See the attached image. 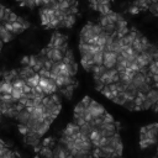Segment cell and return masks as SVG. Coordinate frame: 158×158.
<instances>
[{
	"label": "cell",
	"instance_id": "obj_1",
	"mask_svg": "<svg viewBox=\"0 0 158 158\" xmlns=\"http://www.w3.org/2000/svg\"><path fill=\"white\" fill-rule=\"evenodd\" d=\"M158 144V122H153L141 127L139 130V147L142 149Z\"/></svg>",
	"mask_w": 158,
	"mask_h": 158
},
{
	"label": "cell",
	"instance_id": "obj_2",
	"mask_svg": "<svg viewBox=\"0 0 158 158\" xmlns=\"http://www.w3.org/2000/svg\"><path fill=\"white\" fill-rule=\"evenodd\" d=\"M1 25L5 26V28L9 32H11L12 35H15V36L21 33V32H23L27 27H30V23L27 21H25L22 17H19V20L16 22H4Z\"/></svg>",
	"mask_w": 158,
	"mask_h": 158
},
{
	"label": "cell",
	"instance_id": "obj_3",
	"mask_svg": "<svg viewBox=\"0 0 158 158\" xmlns=\"http://www.w3.org/2000/svg\"><path fill=\"white\" fill-rule=\"evenodd\" d=\"M49 47H53V48H59L62 49L64 53L68 52V46H67V36H64L63 33L60 32H54L51 37V41L48 43Z\"/></svg>",
	"mask_w": 158,
	"mask_h": 158
},
{
	"label": "cell",
	"instance_id": "obj_4",
	"mask_svg": "<svg viewBox=\"0 0 158 158\" xmlns=\"http://www.w3.org/2000/svg\"><path fill=\"white\" fill-rule=\"evenodd\" d=\"M117 59H118L117 53L105 51V53H104V67L106 69H114L117 64Z\"/></svg>",
	"mask_w": 158,
	"mask_h": 158
},
{
	"label": "cell",
	"instance_id": "obj_5",
	"mask_svg": "<svg viewBox=\"0 0 158 158\" xmlns=\"http://www.w3.org/2000/svg\"><path fill=\"white\" fill-rule=\"evenodd\" d=\"M88 112L93 116V118H98V117L104 116V115H105V112H106V110L104 109V106H102V105H100L99 102H96V101L91 100L90 105L88 106Z\"/></svg>",
	"mask_w": 158,
	"mask_h": 158
},
{
	"label": "cell",
	"instance_id": "obj_6",
	"mask_svg": "<svg viewBox=\"0 0 158 158\" xmlns=\"http://www.w3.org/2000/svg\"><path fill=\"white\" fill-rule=\"evenodd\" d=\"M110 2L109 1H91L90 2V6L95 10V11H99L100 15H106L109 12H111L112 10L110 9Z\"/></svg>",
	"mask_w": 158,
	"mask_h": 158
},
{
	"label": "cell",
	"instance_id": "obj_7",
	"mask_svg": "<svg viewBox=\"0 0 158 158\" xmlns=\"http://www.w3.org/2000/svg\"><path fill=\"white\" fill-rule=\"evenodd\" d=\"M0 36H1V46H4V43H7V42L12 41L14 37H15V35L9 32L5 28V26H2V25H0Z\"/></svg>",
	"mask_w": 158,
	"mask_h": 158
},
{
	"label": "cell",
	"instance_id": "obj_8",
	"mask_svg": "<svg viewBox=\"0 0 158 158\" xmlns=\"http://www.w3.org/2000/svg\"><path fill=\"white\" fill-rule=\"evenodd\" d=\"M75 20H77V15H72V14L67 12L64 20L60 23V28L62 27H73V25L75 23Z\"/></svg>",
	"mask_w": 158,
	"mask_h": 158
},
{
	"label": "cell",
	"instance_id": "obj_9",
	"mask_svg": "<svg viewBox=\"0 0 158 158\" xmlns=\"http://www.w3.org/2000/svg\"><path fill=\"white\" fill-rule=\"evenodd\" d=\"M40 83H41V77H40V74H38V73L33 74L32 77H30V78L26 80V84H27L30 88H32V89H35V88L40 86Z\"/></svg>",
	"mask_w": 158,
	"mask_h": 158
},
{
	"label": "cell",
	"instance_id": "obj_10",
	"mask_svg": "<svg viewBox=\"0 0 158 158\" xmlns=\"http://www.w3.org/2000/svg\"><path fill=\"white\" fill-rule=\"evenodd\" d=\"M12 90H14V85L10 81H6V80H1V84H0V94H12Z\"/></svg>",
	"mask_w": 158,
	"mask_h": 158
},
{
	"label": "cell",
	"instance_id": "obj_11",
	"mask_svg": "<svg viewBox=\"0 0 158 158\" xmlns=\"http://www.w3.org/2000/svg\"><path fill=\"white\" fill-rule=\"evenodd\" d=\"M20 6H27L30 9H33V7H42L43 5V1H32V0H28V1H22V2H19Z\"/></svg>",
	"mask_w": 158,
	"mask_h": 158
},
{
	"label": "cell",
	"instance_id": "obj_12",
	"mask_svg": "<svg viewBox=\"0 0 158 158\" xmlns=\"http://www.w3.org/2000/svg\"><path fill=\"white\" fill-rule=\"evenodd\" d=\"M148 11L152 12L153 15L158 16V1H152L151 5H149V7H148Z\"/></svg>",
	"mask_w": 158,
	"mask_h": 158
},
{
	"label": "cell",
	"instance_id": "obj_13",
	"mask_svg": "<svg viewBox=\"0 0 158 158\" xmlns=\"http://www.w3.org/2000/svg\"><path fill=\"white\" fill-rule=\"evenodd\" d=\"M12 85L15 89H23L26 86V81L22 79H16L15 81H12Z\"/></svg>",
	"mask_w": 158,
	"mask_h": 158
},
{
	"label": "cell",
	"instance_id": "obj_14",
	"mask_svg": "<svg viewBox=\"0 0 158 158\" xmlns=\"http://www.w3.org/2000/svg\"><path fill=\"white\" fill-rule=\"evenodd\" d=\"M127 11H128L130 14H132V15H136V14H138V12H141L142 10H141V9L138 7V6H136V5H135V4L132 2V4H131V5L128 6V10H127Z\"/></svg>",
	"mask_w": 158,
	"mask_h": 158
},
{
	"label": "cell",
	"instance_id": "obj_15",
	"mask_svg": "<svg viewBox=\"0 0 158 158\" xmlns=\"http://www.w3.org/2000/svg\"><path fill=\"white\" fill-rule=\"evenodd\" d=\"M102 122H104V123H114L115 120H114L112 115H110L109 112H105V115L102 116Z\"/></svg>",
	"mask_w": 158,
	"mask_h": 158
},
{
	"label": "cell",
	"instance_id": "obj_16",
	"mask_svg": "<svg viewBox=\"0 0 158 158\" xmlns=\"http://www.w3.org/2000/svg\"><path fill=\"white\" fill-rule=\"evenodd\" d=\"M152 110H154V111H158V101L153 105V107H152Z\"/></svg>",
	"mask_w": 158,
	"mask_h": 158
},
{
	"label": "cell",
	"instance_id": "obj_17",
	"mask_svg": "<svg viewBox=\"0 0 158 158\" xmlns=\"http://www.w3.org/2000/svg\"><path fill=\"white\" fill-rule=\"evenodd\" d=\"M121 158H122V157H121Z\"/></svg>",
	"mask_w": 158,
	"mask_h": 158
}]
</instances>
